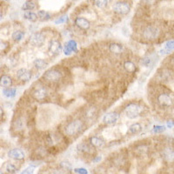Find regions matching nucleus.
<instances>
[{"instance_id": "1", "label": "nucleus", "mask_w": 174, "mask_h": 174, "mask_svg": "<svg viewBox=\"0 0 174 174\" xmlns=\"http://www.w3.org/2000/svg\"><path fill=\"white\" fill-rule=\"evenodd\" d=\"M83 128V122L79 119H75L66 125L65 132L68 136H75Z\"/></svg>"}, {"instance_id": "2", "label": "nucleus", "mask_w": 174, "mask_h": 174, "mask_svg": "<svg viewBox=\"0 0 174 174\" xmlns=\"http://www.w3.org/2000/svg\"><path fill=\"white\" fill-rule=\"evenodd\" d=\"M142 111H143V108L139 104L131 103L125 107V113L127 118H129L130 119H134V118H138L141 114Z\"/></svg>"}, {"instance_id": "3", "label": "nucleus", "mask_w": 174, "mask_h": 174, "mask_svg": "<svg viewBox=\"0 0 174 174\" xmlns=\"http://www.w3.org/2000/svg\"><path fill=\"white\" fill-rule=\"evenodd\" d=\"M130 10H131V6L129 5V3L125 2V1L117 2L113 5V11L118 14L125 15L130 12Z\"/></svg>"}, {"instance_id": "4", "label": "nucleus", "mask_w": 174, "mask_h": 174, "mask_svg": "<svg viewBox=\"0 0 174 174\" xmlns=\"http://www.w3.org/2000/svg\"><path fill=\"white\" fill-rule=\"evenodd\" d=\"M159 34V31L156 26L153 25H148L143 31V37L146 39H155L158 38Z\"/></svg>"}, {"instance_id": "5", "label": "nucleus", "mask_w": 174, "mask_h": 174, "mask_svg": "<svg viewBox=\"0 0 174 174\" xmlns=\"http://www.w3.org/2000/svg\"><path fill=\"white\" fill-rule=\"evenodd\" d=\"M43 78L50 82H57V81L61 79L62 73L56 69H51V70L45 71Z\"/></svg>"}, {"instance_id": "6", "label": "nucleus", "mask_w": 174, "mask_h": 174, "mask_svg": "<svg viewBox=\"0 0 174 174\" xmlns=\"http://www.w3.org/2000/svg\"><path fill=\"white\" fill-rule=\"evenodd\" d=\"M45 41V38L42 33L40 32L33 33L30 37V42L32 43V45L34 46H42Z\"/></svg>"}, {"instance_id": "7", "label": "nucleus", "mask_w": 174, "mask_h": 174, "mask_svg": "<svg viewBox=\"0 0 174 174\" xmlns=\"http://www.w3.org/2000/svg\"><path fill=\"white\" fill-rule=\"evenodd\" d=\"M48 51L52 55L59 54L62 51V45L60 42L57 40H55V39L51 40L49 43V45H48Z\"/></svg>"}, {"instance_id": "8", "label": "nucleus", "mask_w": 174, "mask_h": 174, "mask_svg": "<svg viewBox=\"0 0 174 174\" xmlns=\"http://www.w3.org/2000/svg\"><path fill=\"white\" fill-rule=\"evenodd\" d=\"M158 102L163 107H170L172 105V99L167 93H161L158 96Z\"/></svg>"}, {"instance_id": "9", "label": "nucleus", "mask_w": 174, "mask_h": 174, "mask_svg": "<svg viewBox=\"0 0 174 174\" xmlns=\"http://www.w3.org/2000/svg\"><path fill=\"white\" fill-rule=\"evenodd\" d=\"M32 77V71L25 69V68H21V69H19V71H17V78L20 81L28 82V81L31 80Z\"/></svg>"}, {"instance_id": "10", "label": "nucleus", "mask_w": 174, "mask_h": 174, "mask_svg": "<svg viewBox=\"0 0 174 174\" xmlns=\"http://www.w3.org/2000/svg\"><path fill=\"white\" fill-rule=\"evenodd\" d=\"M8 157L15 160H23L25 155H24V151L22 150L18 149V148H14V149H11V151H9Z\"/></svg>"}, {"instance_id": "11", "label": "nucleus", "mask_w": 174, "mask_h": 174, "mask_svg": "<svg viewBox=\"0 0 174 174\" xmlns=\"http://www.w3.org/2000/svg\"><path fill=\"white\" fill-rule=\"evenodd\" d=\"M118 119V114L117 112H109L106 113L103 118V122L107 125H112L116 123Z\"/></svg>"}, {"instance_id": "12", "label": "nucleus", "mask_w": 174, "mask_h": 174, "mask_svg": "<svg viewBox=\"0 0 174 174\" xmlns=\"http://www.w3.org/2000/svg\"><path fill=\"white\" fill-rule=\"evenodd\" d=\"M75 24L79 28L82 29V30H88L90 28V26H91L89 20H87L85 18H82V17L76 18Z\"/></svg>"}, {"instance_id": "13", "label": "nucleus", "mask_w": 174, "mask_h": 174, "mask_svg": "<svg viewBox=\"0 0 174 174\" xmlns=\"http://www.w3.org/2000/svg\"><path fill=\"white\" fill-rule=\"evenodd\" d=\"M77 149L81 152L88 153V154H91L94 151L93 146H91V144H87V143H80L77 146Z\"/></svg>"}, {"instance_id": "14", "label": "nucleus", "mask_w": 174, "mask_h": 174, "mask_svg": "<svg viewBox=\"0 0 174 174\" xmlns=\"http://www.w3.org/2000/svg\"><path fill=\"white\" fill-rule=\"evenodd\" d=\"M162 156L166 161L173 162L174 161V150L171 147H166L162 151Z\"/></svg>"}, {"instance_id": "15", "label": "nucleus", "mask_w": 174, "mask_h": 174, "mask_svg": "<svg viewBox=\"0 0 174 174\" xmlns=\"http://www.w3.org/2000/svg\"><path fill=\"white\" fill-rule=\"evenodd\" d=\"M77 47L78 45L74 40H70L66 43L65 45V54L66 55H70L71 52H77Z\"/></svg>"}, {"instance_id": "16", "label": "nucleus", "mask_w": 174, "mask_h": 174, "mask_svg": "<svg viewBox=\"0 0 174 174\" xmlns=\"http://www.w3.org/2000/svg\"><path fill=\"white\" fill-rule=\"evenodd\" d=\"M46 97H47V91L44 88L37 89L33 92V98L36 100H38V101H42L44 99H45Z\"/></svg>"}, {"instance_id": "17", "label": "nucleus", "mask_w": 174, "mask_h": 174, "mask_svg": "<svg viewBox=\"0 0 174 174\" xmlns=\"http://www.w3.org/2000/svg\"><path fill=\"white\" fill-rule=\"evenodd\" d=\"M90 144L93 147H97V148H102L105 146V142L102 138L98 137H91L90 138Z\"/></svg>"}, {"instance_id": "18", "label": "nucleus", "mask_w": 174, "mask_h": 174, "mask_svg": "<svg viewBox=\"0 0 174 174\" xmlns=\"http://www.w3.org/2000/svg\"><path fill=\"white\" fill-rule=\"evenodd\" d=\"M12 85V79L8 75H3L0 78V86L4 88H9Z\"/></svg>"}, {"instance_id": "19", "label": "nucleus", "mask_w": 174, "mask_h": 174, "mask_svg": "<svg viewBox=\"0 0 174 174\" xmlns=\"http://www.w3.org/2000/svg\"><path fill=\"white\" fill-rule=\"evenodd\" d=\"M109 51L114 53V54H120L123 52V46L119 44H116V43H113L111 44L110 46H109Z\"/></svg>"}, {"instance_id": "20", "label": "nucleus", "mask_w": 174, "mask_h": 174, "mask_svg": "<svg viewBox=\"0 0 174 174\" xmlns=\"http://www.w3.org/2000/svg\"><path fill=\"white\" fill-rule=\"evenodd\" d=\"M24 18L25 19H27L29 21H31V22H36L37 20H38V15L36 14V13H34L32 11H24Z\"/></svg>"}, {"instance_id": "21", "label": "nucleus", "mask_w": 174, "mask_h": 174, "mask_svg": "<svg viewBox=\"0 0 174 174\" xmlns=\"http://www.w3.org/2000/svg\"><path fill=\"white\" fill-rule=\"evenodd\" d=\"M47 62L45 61V60H44L42 58H37V59H35V61H34V66L35 67L38 69V70H42V69H45L46 66H47Z\"/></svg>"}, {"instance_id": "22", "label": "nucleus", "mask_w": 174, "mask_h": 174, "mask_svg": "<svg viewBox=\"0 0 174 174\" xmlns=\"http://www.w3.org/2000/svg\"><path fill=\"white\" fill-rule=\"evenodd\" d=\"M124 68L130 73H134L136 71V66L131 61H125L124 64Z\"/></svg>"}, {"instance_id": "23", "label": "nucleus", "mask_w": 174, "mask_h": 174, "mask_svg": "<svg viewBox=\"0 0 174 174\" xmlns=\"http://www.w3.org/2000/svg\"><path fill=\"white\" fill-rule=\"evenodd\" d=\"M24 35L25 34H24L23 31H15L14 32L12 33V35H11V38L16 42H19V41H21L23 39Z\"/></svg>"}, {"instance_id": "24", "label": "nucleus", "mask_w": 174, "mask_h": 174, "mask_svg": "<svg viewBox=\"0 0 174 174\" xmlns=\"http://www.w3.org/2000/svg\"><path fill=\"white\" fill-rule=\"evenodd\" d=\"M141 130L142 126L139 123H134V124H132V125H130V127H129V131L132 134H137V133H138L139 132H141Z\"/></svg>"}, {"instance_id": "25", "label": "nucleus", "mask_w": 174, "mask_h": 174, "mask_svg": "<svg viewBox=\"0 0 174 174\" xmlns=\"http://www.w3.org/2000/svg\"><path fill=\"white\" fill-rule=\"evenodd\" d=\"M16 93H17V90L15 88L9 87V88H5L3 90V94L7 98H13L16 96Z\"/></svg>"}, {"instance_id": "26", "label": "nucleus", "mask_w": 174, "mask_h": 174, "mask_svg": "<svg viewBox=\"0 0 174 174\" xmlns=\"http://www.w3.org/2000/svg\"><path fill=\"white\" fill-rule=\"evenodd\" d=\"M38 17L41 19L42 21H47V20H49V19H51V15H50V13L47 12V11H43V10L38 11Z\"/></svg>"}, {"instance_id": "27", "label": "nucleus", "mask_w": 174, "mask_h": 174, "mask_svg": "<svg viewBox=\"0 0 174 174\" xmlns=\"http://www.w3.org/2000/svg\"><path fill=\"white\" fill-rule=\"evenodd\" d=\"M35 9V4L32 0H28L24 3L23 6H22V10L23 11H32V10Z\"/></svg>"}, {"instance_id": "28", "label": "nucleus", "mask_w": 174, "mask_h": 174, "mask_svg": "<svg viewBox=\"0 0 174 174\" xmlns=\"http://www.w3.org/2000/svg\"><path fill=\"white\" fill-rule=\"evenodd\" d=\"M4 168L5 170L10 174H15L17 172V168H16V166L14 165H12V164H10V163H6L4 166Z\"/></svg>"}, {"instance_id": "29", "label": "nucleus", "mask_w": 174, "mask_h": 174, "mask_svg": "<svg viewBox=\"0 0 174 174\" xmlns=\"http://www.w3.org/2000/svg\"><path fill=\"white\" fill-rule=\"evenodd\" d=\"M93 3L94 5L99 7V8H104L105 5H106V3L107 1L106 0H93Z\"/></svg>"}, {"instance_id": "30", "label": "nucleus", "mask_w": 174, "mask_h": 174, "mask_svg": "<svg viewBox=\"0 0 174 174\" xmlns=\"http://www.w3.org/2000/svg\"><path fill=\"white\" fill-rule=\"evenodd\" d=\"M174 49V40H170L165 44V50L166 52H171Z\"/></svg>"}, {"instance_id": "31", "label": "nucleus", "mask_w": 174, "mask_h": 174, "mask_svg": "<svg viewBox=\"0 0 174 174\" xmlns=\"http://www.w3.org/2000/svg\"><path fill=\"white\" fill-rule=\"evenodd\" d=\"M34 170H35L34 166H29L26 169H24L20 174H33L34 173Z\"/></svg>"}, {"instance_id": "32", "label": "nucleus", "mask_w": 174, "mask_h": 174, "mask_svg": "<svg viewBox=\"0 0 174 174\" xmlns=\"http://www.w3.org/2000/svg\"><path fill=\"white\" fill-rule=\"evenodd\" d=\"M165 130V127L163 125H155L153 127V132L155 133H160V132H163Z\"/></svg>"}, {"instance_id": "33", "label": "nucleus", "mask_w": 174, "mask_h": 174, "mask_svg": "<svg viewBox=\"0 0 174 174\" xmlns=\"http://www.w3.org/2000/svg\"><path fill=\"white\" fill-rule=\"evenodd\" d=\"M74 172L78 174H88V171L85 168H76Z\"/></svg>"}, {"instance_id": "34", "label": "nucleus", "mask_w": 174, "mask_h": 174, "mask_svg": "<svg viewBox=\"0 0 174 174\" xmlns=\"http://www.w3.org/2000/svg\"><path fill=\"white\" fill-rule=\"evenodd\" d=\"M151 57H145V58H144V59L142 60V64H143L144 66H148L151 64Z\"/></svg>"}, {"instance_id": "35", "label": "nucleus", "mask_w": 174, "mask_h": 174, "mask_svg": "<svg viewBox=\"0 0 174 174\" xmlns=\"http://www.w3.org/2000/svg\"><path fill=\"white\" fill-rule=\"evenodd\" d=\"M66 19H67V17L66 16H64V17H61V18H59V19H57L55 21V24H61V23H64L65 21H66Z\"/></svg>"}, {"instance_id": "36", "label": "nucleus", "mask_w": 174, "mask_h": 174, "mask_svg": "<svg viewBox=\"0 0 174 174\" xmlns=\"http://www.w3.org/2000/svg\"><path fill=\"white\" fill-rule=\"evenodd\" d=\"M61 166L64 168V169L69 170L71 169V165L69 163H66V162H62L61 163Z\"/></svg>"}, {"instance_id": "37", "label": "nucleus", "mask_w": 174, "mask_h": 174, "mask_svg": "<svg viewBox=\"0 0 174 174\" xmlns=\"http://www.w3.org/2000/svg\"><path fill=\"white\" fill-rule=\"evenodd\" d=\"M7 43L3 42V41H0V51H4L5 48L7 47Z\"/></svg>"}, {"instance_id": "38", "label": "nucleus", "mask_w": 174, "mask_h": 174, "mask_svg": "<svg viewBox=\"0 0 174 174\" xmlns=\"http://www.w3.org/2000/svg\"><path fill=\"white\" fill-rule=\"evenodd\" d=\"M173 125H174V121H172V120L167 122V127H168V128H172Z\"/></svg>"}, {"instance_id": "39", "label": "nucleus", "mask_w": 174, "mask_h": 174, "mask_svg": "<svg viewBox=\"0 0 174 174\" xmlns=\"http://www.w3.org/2000/svg\"><path fill=\"white\" fill-rule=\"evenodd\" d=\"M52 174H65L62 171H55V172H53Z\"/></svg>"}, {"instance_id": "40", "label": "nucleus", "mask_w": 174, "mask_h": 174, "mask_svg": "<svg viewBox=\"0 0 174 174\" xmlns=\"http://www.w3.org/2000/svg\"><path fill=\"white\" fill-rule=\"evenodd\" d=\"M99 160H101V157H100V156H98V157H97L96 159H93V161H94V162H99Z\"/></svg>"}, {"instance_id": "41", "label": "nucleus", "mask_w": 174, "mask_h": 174, "mask_svg": "<svg viewBox=\"0 0 174 174\" xmlns=\"http://www.w3.org/2000/svg\"><path fill=\"white\" fill-rule=\"evenodd\" d=\"M2 19H3V14H2V13L0 12V21H1Z\"/></svg>"}, {"instance_id": "42", "label": "nucleus", "mask_w": 174, "mask_h": 174, "mask_svg": "<svg viewBox=\"0 0 174 174\" xmlns=\"http://www.w3.org/2000/svg\"><path fill=\"white\" fill-rule=\"evenodd\" d=\"M172 66H174V57H172Z\"/></svg>"}, {"instance_id": "43", "label": "nucleus", "mask_w": 174, "mask_h": 174, "mask_svg": "<svg viewBox=\"0 0 174 174\" xmlns=\"http://www.w3.org/2000/svg\"><path fill=\"white\" fill-rule=\"evenodd\" d=\"M0 174H4V173H3V172H2V171H0Z\"/></svg>"}, {"instance_id": "44", "label": "nucleus", "mask_w": 174, "mask_h": 174, "mask_svg": "<svg viewBox=\"0 0 174 174\" xmlns=\"http://www.w3.org/2000/svg\"><path fill=\"white\" fill-rule=\"evenodd\" d=\"M5 1H10V0H5Z\"/></svg>"}, {"instance_id": "45", "label": "nucleus", "mask_w": 174, "mask_h": 174, "mask_svg": "<svg viewBox=\"0 0 174 174\" xmlns=\"http://www.w3.org/2000/svg\"><path fill=\"white\" fill-rule=\"evenodd\" d=\"M106 1H111V0H106Z\"/></svg>"}, {"instance_id": "46", "label": "nucleus", "mask_w": 174, "mask_h": 174, "mask_svg": "<svg viewBox=\"0 0 174 174\" xmlns=\"http://www.w3.org/2000/svg\"><path fill=\"white\" fill-rule=\"evenodd\" d=\"M73 1H76V0H73Z\"/></svg>"}]
</instances>
